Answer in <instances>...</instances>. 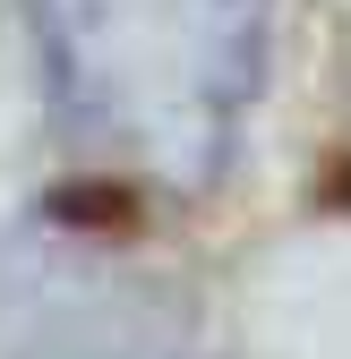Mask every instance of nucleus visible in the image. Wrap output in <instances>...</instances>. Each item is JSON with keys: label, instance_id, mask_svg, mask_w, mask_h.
<instances>
[{"label": "nucleus", "instance_id": "1", "mask_svg": "<svg viewBox=\"0 0 351 359\" xmlns=\"http://www.w3.org/2000/svg\"><path fill=\"white\" fill-rule=\"evenodd\" d=\"M43 77L86 154L163 197L223 180L266 86V0H26Z\"/></svg>", "mask_w": 351, "mask_h": 359}]
</instances>
